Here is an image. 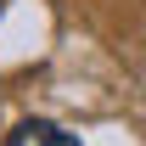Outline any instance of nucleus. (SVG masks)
I'll return each mask as SVG.
<instances>
[{"instance_id":"1","label":"nucleus","mask_w":146,"mask_h":146,"mask_svg":"<svg viewBox=\"0 0 146 146\" xmlns=\"http://www.w3.org/2000/svg\"><path fill=\"white\" fill-rule=\"evenodd\" d=\"M6 146H79L62 124H51V118H23L11 135H6Z\"/></svg>"}]
</instances>
